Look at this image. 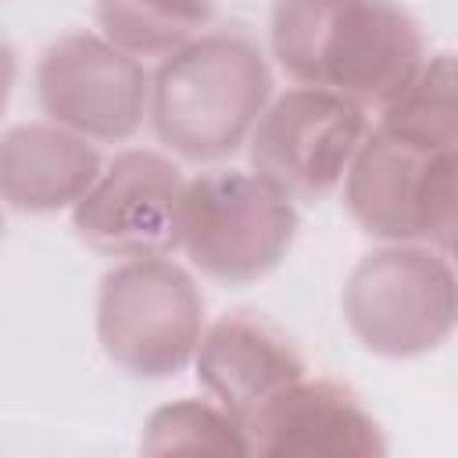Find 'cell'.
I'll use <instances>...</instances> for the list:
<instances>
[{"mask_svg": "<svg viewBox=\"0 0 458 458\" xmlns=\"http://www.w3.org/2000/svg\"><path fill=\"white\" fill-rule=\"evenodd\" d=\"M276 64L297 86L379 111L426 61L422 25L397 0H276Z\"/></svg>", "mask_w": 458, "mask_h": 458, "instance_id": "cell-1", "label": "cell"}, {"mask_svg": "<svg viewBox=\"0 0 458 458\" xmlns=\"http://www.w3.org/2000/svg\"><path fill=\"white\" fill-rule=\"evenodd\" d=\"M268 100L272 72L261 47L243 32H200L161 57L147 114L172 154L222 161L247 143Z\"/></svg>", "mask_w": 458, "mask_h": 458, "instance_id": "cell-2", "label": "cell"}, {"mask_svg": "<svg viewBox=\"0 0 458 458\" xmlns=\"http://www.w3.org/2000/svg\"><path fill=\"white\" fill-rule=\"evenodd\" d=\"M458 150L433 147L369 125L344 175V208L361 233L383 243H426L444 254L454 247Z\"/></svg>", "mask_w": 458, "mask_h": 458, "instance_id": "cell-3", "label": "cell"}, {"mask_svg": "<svg viewBox=\"0 0 458 458\" xmlns=\"http://www.w3.org/2000/svg\"><path fill=\"white\" fill-rule=\"evenodd\" d=\"M297 222V204L261 175L211 168L186 179L179 200V250L204 276L243 286L283 265Z\"/></svg>", "mask_w": 458, "mask_h": 458, "instance_id": "cell-4", "label": "cell"}, {"mask_svg": "<svg viewBox=\"0 0 458 458\" xmlns=\"http://www.w3.org/2000/svg\"><path fill=\"white\" fill-rule=\"evenodd\" d=\"M344 318L358 344L379 358L437 351L458 315L451 254L426 243H383L344 283Z\"/></svg>", "mask_w": 458, "mask_h": 458, "instance_id": "cell-5", "label": "cell"}, {"mask_svg": "<svg viewBox=\"0 0 458 458\" xmlns=\"http://www.w3.org/2000/svg\"><path fill=\"white\" fill-rule=\"evenodd\" d=\"M200 333V286L168 254L125 258L104 272L97 290V340L122 372L168 379L190 365Z\"/></svg>", "mask_w": 458, "mask_h": 458, "instance_id": "cell-6", "label": "cell"}, {"mask_svg": "<svg viewBox=\"0 0 458 458\" xmlns=\"http://www.w3.org/2000/svg\"><path fill=\"white\" fill-rule=\"evenodd\" d=\"M369 132V111L326 89L293 86L272 97L247 136L250 172L293 204L329 197Z\"/></svg>", "mask_w": 458, "mask_h": 458, "instance_id": "cell-7", "label": "cell"}, {"mask_svg": "<svg viewBox=\"0 0 458 458\" xmlns=\"http://www.w3.org/2000/svg\"><path fill=\"white\" fill-rule=\"evenodd\" d=\"M36 93L50 122L97 143H125L147 118L150 75L100 32H68L43 50Z\"/></svg>", "mask_w": 458, "mask_h": 458, "instance_id": "cell-8", "label": "cell"}, {"mask_svg": "<svg viewBox=\"0 0 458 458\" xmlns=\"http://www.w3.org/2000/svg\"><path fill=\"white\" fill-rule=\"evenodd\" d=\"M182 168L143 147L114 154L93 186L72 204L75 233L114 258H165L179 250Z\"/></svg>", "mask_w": 458, "mask_h": 458, "instance_id": "cell-9", "label": "cell"}, {"mask_svg": "<svg viewBox=\"0 0 458 458\" xmlns=\"http://www.w3.org/2000/svg\"><path fill=\"white\" fill-rule=\"evenodd\" d=\"M247 454H383L386 437L354 390L293 379L240 422Z\"/></svg>", "mask_w": 458, "mask_h": 458, "instance_id": "cell-10", "label": "cell"}, {"mask_svg": "<svg viewBox=\"0 0 458 458\" xmlns=\"http://www.w3.org/2000/svg\"><path fill=\"white\" fill-rule=\"evenodd\" d=\"M190 365L204 394L236 422H243L293 379L308 376L297 347L250 311H233L204 326Z\"/></svg>", "mask_w": 458, "mask_h": 458, "instance_id": "cell-11", "label": "cell"}, {"mask_svg": "<svg viewBox=\"0 0 458 458\" xmlns=\"http://www.w3.org/2000/svg\"><path fill=\"white\" fill-rule=\"evenodd\" d=\"M100 168L97 143L57 122H21L0 136V200L29 215L72 208Z\"/></svg>", "mask_w": 458, "mask_h": 458, "instance_id": "cell-12", "label": "cell"}, {"mask_svg": "<svg viewBox=\"0 0 458 458\" xmlns=\"http://www.w3.org/2000/svg\"><path fill=\"white\" fill-rule=\"evenodd\" d=\"M211 0H93L97 29L132 57H168L211 25Z\"/></svg>", "mask_w": 458, "mask_h": 458, "instance_id": "cell-13", "label": "cell"}, {"mask_svg": "<svg viewBox=\"0 0 458 458\" xmlns=\"http://www.w3.org/2000/svg\"><path fill=\"white\" fill-rule=\"evenodd\" d=\"M379 125L411 140L458 150V111H454V57L426 54L404 89L379 107Z\"/></svg>", "mask_w": 458, "mask_h": 458, "instance_id": "cell-14", "label": "cell"}, {"mask_svg": "<svg viewBox=\"0 0 458 458\" xmlns=\"http://www.w3.org/2000/svg\"><path fill=\"white\" fill-rule=\"evenodd\" d=\"M140 447L147 454H172V451L247 454L240 422L222 404L197 401V397H179V401L150 411Z\"/></svg>", "mask_w": 458, "mask_h": 458, "instance_id": "cell-15", "label": "cell"}, {"mask_svg": "<svg viewBox=\"0 0 458 458\" xmlns=\"http://www.w3.org/2000/svg\"><path fill=\"white\" fill-rule=\"evenodd\" d=\"M14 79H18V54L0 39V118H4L7 100L14 93Z\"/></svg>", "mask_w": 458, "mask_h": 458, "instance_id": "cell-16", "label": "cell"}, {"mask_svg": "<svg viewBox=\"0 0 458 458\" xmlns=\"http://www.w3.org/2000/svg\"><path fill=\"white\" fill-rule=\"evenodd\" d=\"M0 229H4V218H0Z\"/></svg>", "mask_w": 458, "mask_h": 458, "instance_id": "cell-17", "label": "cell"}]
</instances>
